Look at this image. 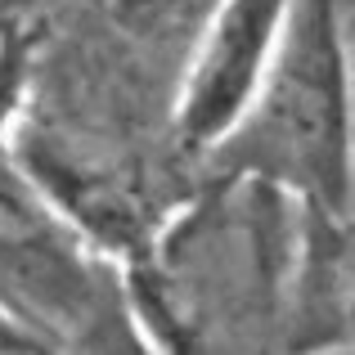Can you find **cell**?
I'll use <instances>...</instances> for the list:
<instances>
[{"label":"cell","instance_id":"obj_1","mask_svg":"<svg viewBox=\"0 0 355 355\" xmlns=\"http://www.w3.org/2000/svg\"><path fill=\"white\" fill-rule=\"evenodd\" d=\"M230 171L347 216L355 193V99L338 0H288L284 36L239 130L216 148Z\"/></svg>","mask_w":355,"mask_h":355},{"label":"cell","instance_id":"obj_2","mask_svg":"<svg viewBox=\"0 0 355 355\" xmlns=\"http://www.w3.org/2000/svg\"><path fill=\"white\" fill-rule=\"evenodd\" d=\"M288 0H220L193 50L175 108L180 144L211 153L239 130L279 50Z\"/></svg>","mask_w":355,"mask_h":355},{"label":"cell","instance_id":"obj_3","mask_svg":"<svg viewBox=\"0 0 355 355\" xmlns=\"http://www.w3.org/2000/svg\"><path fill=\"white\" fill-rule=\"evenodd\" d=\"M45 239H50V216L32 198V189L14 171L0 166V248L23 252V248H41Z\"/></svg>","mask_w":355,"mask_h":355},{"label":"cell","instance_id":"obj_4","mask_svg":"<svg viewBox=\"0 0 355 355\" xmlns=\"http://www.w3.org/2000/svg\"><path fill=\"white\" fill-rule=\"evenodd\" d=\"M23 72H27L23 41H18V36H9V41L0 45V121L9 117V108H14L18 86H23Z\"/></svg>","mask_w":355,"mask_h":355},{"label":"cell","instance_id":"obj_5","mask_svg":"<svg viewBox=\"0 0 355 355\" xmlns=\"http://www.w3.org/2000/svg\"><path fill=\"white\" fill-rule=\"evenodd\" d=\"M0 355H54V351H45L32 338H18V333H0Z\"/></svg>","mask_w":355,"mask_h":355}]
</instances>
